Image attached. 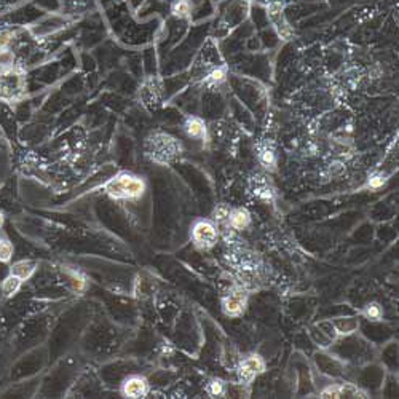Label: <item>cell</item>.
<instances>
[{
    "mask_svg": "<svg viewBox=\"0 0 399 399\" xmlns=\"http://www.w3.org/2000/svg\"><path fill=\"white\" fill-rule=\"evenodd\" d=\"M104 190L114 200H136L145 192V182L139 176L120 173L106 184Z\"/></svg>",
    "mask_w": 399,
    "mask_h": 399,
    "instance_id": "6da1fadb",
    "label": "cell"
},
{
    "mask_svg": "<svg viewBox=\"0 0 399 399\" xmlns=\"http://www.w3.org/2000/svg\"><path fill=\"white\" fill-rule=\"evenodd\" d=\"M181 152V145L179 142L171 137L170 134L164 133H154L145 142V155L160 164H166L171 160L176 158V155Z\"/></svg>",
    "mask_w": 399,
    "mask_h": 399,
    "instance_id": "7a4b0ae2",
    "label": "cell"
},
{
    "mask_svg": "<svg viewBox=\"0 0 399 399\" xmlns=\"http://www.w3.org/2000/svg\"><path fill=\"white\" fill-rule=\"evenodd\" d=\"M219 238V230L216 224L208 219H200L192 227V241L200 249H211L216 246Z\"/></svg>",
    "mask_w": 399,
    "mask_h": 399,
    "instance_id": "3957f363",
    "label": "cell"
},
{
    "mask_svg": "<svg viewBox=\"0 0 399 399\" xmlns=\"http://www.w3.org/2000/svg\"><path fill=\"white\" fill-rule=\"evenodd\" d=\"M238 377L243 385H249L265 370V361L259 354H249L238 363Z\"/></svg>",
    "mask_w": 399,
    "mask_h": 399,
    "instance_id": "277c9868",
    "label": "cell"
},
{
    "mask_svg": "<svg viewBox=\"0 0 399 399\" xmlns=\"http://www.w3.org/2000/svg\"><path fill=\"white\" fill-rule=\"evenodd\" d=\"M247 304V294L243 289H233L222 299V310L227 316H240Z\"/></svg>",
    "mask_w": 399,
    "mask_h": 399,
    "instance_id": "5b68a950",
    "label": "cell"
},
{
    "mask_svg": "<svg viewBox=\"0 0 399 399\" xmlns=\"http://www.w3.org/2000/svg\"><path fill=\"white\" fill-rule=\"evenodd\" d=\"M149 393V383L141 375H130L121 383V394L130 399L145 397Z\"/></svg>",
    "mask_w": 399,
    "mask_h": 399,
    "instance_id": "8992f818",
    "label": "cell"
},
{
    "mask_svg": "<svg viewBox=\"0 0 399 399\" xmlns=\"http://www.w3.org/2000/svg\"><path fill=\"white\" fill-rule=\"evenodd\" d=\"M225 224L233 230H243L251 224V214L244 208H233L228 211Z\"/></svg>",
    "mask_w": 399,
    "mask_h": 399,
    "instance_id": "52a82bcc",
    "label": "cell"
},
{
    "mask_svg": "<svg viewBox=\"0 0 399 399\" xmlns=\"http://www.w3.org/2000/svg\"><path fill=\"white\" fill-rule=\"evenodd\" d=\"M331 321H332V326L335 329L337 335H351L353 332L358 331V327H360L358 318H354V316H342V318H335Z\"/></svg>",
    "mask_w": 399,
    "mask_h": 399,
    "instance_id": "ba28073f",
    "label": "cell"
},
{
    "mask_svg": "<svg viewBox=\"0 0 399 399\" xmlns=\"http://www.w3.org/2000/svg\"><path fill=\"white\" fill-rule=\"evenodd\" d=\"M184 130L194 139H206V125L200 117H188L184 123Z\"/></svg>",
    "mask_w": 399,
    "mask_h": 399,
    "instance_id": "9c48e42d",
    "label": "cell"
},
{
    "mask_svg": "<svg viewBox=\"0 0 399 399\" xmlns=\"http://www.w3.org/2000/svg\"><path fill=\"white\" fill-rule=\"evenodd\" d=\"M35 267H37V264L34 262V260H18V262H15L11 265L10 273L16 275L18 278H21L24 281V280H29L32 277L34 271H35Z\"/></svg>",
    "mask_w": 399,
    "mask_h": 399,
    "instance_id": "30bf717a",
    "label": "cell"
},
{
    "mask_svg": "<svg viewBox=\"0 0 399 399\" xmlns=\"http://www.w3.org/2000/svg\"><path fill=\"white\" fill-rule=\"evenodd\" d=\"M257 158H259L260 164H262V166L267 168V170H273L275 164H277V155H275V150L268 144L259 145Z\"/></svg>",
    "mask_w": 399,
    "mask_h": 399,
    "instance_id": "8fae6325",
    "label": "cell"
},
{
    "mask_svg": "<svg viewBox=\"0 0 399 399\" xmlns=\"http://www.w3.org/2000/svg\"><path fill=\"white\" fill-rule=\"evenodd\" d=\"M21 284H23V280L21 278H18L16 275H8V277L2 281V294H4V297H13L15 296L19 289H21Z\"/></svg>",
    "mask_w": 399,
    "mask_h": 399,
    "instance_id": "7c38bea8",
    "label": "cell"
},
{
    "mask_svg": "<svg viewBox=\"0 0 399 399\" xmlns=\"http://www.w3.org/2000/svg\"><path fill=\"white\" fill-rule=\"evenodd\" d=\"M13 243L5 238V237H0V262L8 264L11 257H13Z\"/></svg>",
    "mask_w": 399,
    "mask_h": 399,
    "instance_id": "4fadbf2b",
    "label": "cell"
},
{
    "mask_svg": "<svg viewBox=\"0 0 399 399\" xmlns=\"http://www.w3.org/2000/svg\"><path fill=\"white\" fill-rule=\"evenodd\" d=\"M190 11H192V4L188 2V0H176V2L173 4V13L179 18L187 16Z\"/></svg>",
    "mask_w": 399,
    "mask_h": 399,
    "instance_id": "5bb4252c",
    "label": "cell"
},
{
    "mask_svg": "<svg viewBox=\"0 0 399 399\" xmlns=\"http://www.w3.org/2000/svg\"><path fill=\"white\" fill-rule=\"evenodd\" d=\"M206 390H208V393L211 396H222V394H225L227 387H225V382H222L221 379H214L208 383V388Z\"/></svg>",
    "mask_w": 399,
    "mask_h": 399,
    "instance_id": "9a60e30c",
    "label": "cell"
},
{
    "mask_svg": "<svg viewBox=\"0 0 399 399\" xmlns=\"http://www.w3.org/2000/svg\"><path fill=\"white\" fill-rule=\"evenodd\" d=\"M382 307L379 305V304H369V305H366L364 307V310H363V314L366 316L367 320H370V321H377V320H380L382 318Z\"/></svg>",
    "mask_w": 399,
    "mask_h": 399,
    "instance_id": "2e32d148",
    "label": "cell"
},
{
    "mask_svg": "<svg viewBox=\"0 0 399 399\" xmlns=\"http://www.w3.org/2000/svg\"><path fill=\"white\" fill-rule=\"evenodd\" d=\"M383 182H385V179H383L382 176H375V177H372V179L369 181V185H370V187H380Z\"/></svg>",
    "mask_w": 399,
    "mask_h": 399,
    "instance_id": "e0dca14e",
    "label": "cell"
},
{
    "mask_svg": "<svg viewBox=\"0 0 399 399\" xmlns=\"http://www.w3.org/2000/svg\"><path fill=\"white\" fill-rule=\"evenodd\" d=\"M4 222H5V217H4V214H2V213H0V228H2Z\"/></svg>",
    "mask_w": 399,
    "mask_h": 399,
    "instance_id": "ac0fdd59",
    "label": "cell"
}]
</instances>
